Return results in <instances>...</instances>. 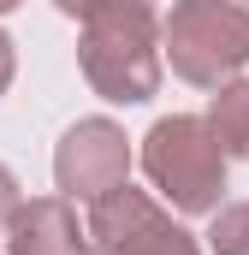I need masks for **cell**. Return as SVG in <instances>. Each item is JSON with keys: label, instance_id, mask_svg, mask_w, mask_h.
Masks as SVG:
<instances>
[{"label": "cell", "instance_id": "1", "mask_svg": "<svg viewBox=\"0 0 249 255\" xmlns=\"http://www.w3.org/2000/svg\"><path fill=\"white\" fill-rule=\"evenodd\" d=\"M83 77L107 101H148L160 83V18L148 0H107L83 18Z\"/></svg>", "mask_w": 249, "mask_h": 255}, {"label": "cell", "instance_id": "9", "mask_svg": "<svg viewBox=\"0 0 249 255\" xmlns=\"http://www.w3.org/2000/svg\"><path fill=\"white\" fill-rule=\"evenodd\" d=\"M12 208H18V184H12V172L0 166V232H6V220H12Z\"/></svg>", "mask_w": 249, "mask_h": 255}, {"label": "cell", "instance_id": "7", "mask_svg": "<svg viewBox=\"0 0 249 255\" xmlns=\"http://www.w3.org/2000/svg\"><path fill=\"white\" fill-rule=\"evenodd\" d=\"M202 125L214 130L220 154L249 160V77H244V83H220V95H214V107H208Z\"/></svg>", "mask_w": 249, "mask_h": 255}, {"label": "cell", "instance_id": "10", "mask_svg": "<svg viewBox=\"0 0 249 255\" xmlns=\"http://www.w3.org/2000/svg\"><path fill=\"white\" fill-rule=\"evenodd\" d=\"M54 6L71 12V18H89V12H95V6H107V0H54Z\"/></svg>", "mask_w": 249, "mask_h": 255}, {"label": "cell", "instance_id": "8", "mask_svg": "<svg viewBox=\"0 0 249 255\" xmlns=\"http://www.w3.org/2000/svg\"><path fill=\"white\" fill-rule=\"evenodd\" d=\"M208 244H214V255H249V202H232L214 214Z\"/></svg>", "mask_w": 249, "mask_h": 255}, {"label": "cell", "instance_id": "12", "mask_svg": "<svg viewBox=\"0 0 249 255\" xmlns=\"http://www.w3.org/2000/svg\"><path fill=\"white\" fill-rule=\"evenodd\" d=\"M6 6H18V0H0V12H6Z\"/></svg>", "mask_w": 249, "mask_h": 255}, {"label": "cell", "instance_id": "2", "mask_svg": "<svg viewBox=\"0 0 249 255\" xmlns=\"http://www.w3.org/2000/svg\"><path fill=\"white\" fill-rule=\"evenodd\" d=\"M160 42L184 83L220 89L249 65V0H178L160 24Z\"/></svg>", "mask_w": 249, "mask_h": 255}, {"label": "cell", "instance_id": "11", "mask_svg": "<svg viewBox=\"0 0 249 255\" xmlns=\"http://www.w3.org/2000/svg\"><path fill=\"white\" fill-rule=\"evenodd\" d=\"M6 83H12V42L0 36V95H6Z\"/></svg>", "mask_w": 249, "mask_h": 255}, {"label": "cell", "instance_id": "6", "mask_svg": "<svg viewBox=\"0 0 249 255\" xmlns=\"http://www.w3.org/2000/svg\"><path fill=\"white\" fill-rule=\"evenodd\" d=\"M6 244H12V255H95L89 250V232L77 226V214L60 196L18 202L12 220H6Z\"/></svg>", "mask_w": 249, "mask_h": 255}, {"label": "cell", "instance_id": "4", "mask_svg": "<svg viewBox=\"0 0 249 255\" xmlns=\"http://www.w3.org/2000/svg\"><path fill=\"white\" fill-rule=\"evenodd\" d=\"M89 238H95V255H202L184 226H172L130 184L89 202Z\"/></svg>", "mask_w": 249, "mask_h": 255}, {"label": "cell", "instance_id": "5", "mask_svg": "<svg viewBox=\"0 0 249 255\" xmlns=\"http://www.w3.org/2000/svg\"><path fill=\"white\" fill-rule=\"evenodd\" d=\"M124 172H130V142H124V130L113 125V119H77V125L65 130L60 154H54L60 190L65 196H83V202L119 190Z\"/></svg>", "mask_w": 249, "mask_h": 255}, {"label": "cell", "instance_id": "3", "mask_svg": "<svg viewBox=\"0 0 249 255\" xmlns=\"http://www.w3.org/2000/svg\"><path fill=\"white\" fill-rule=\"evenodd\" d=\"M142 172L154 178V190L166 196L172 208L184 214H208L220 208V190H226V154L214 142V130L202 119H160L142 142Z\"/></svg>", "mask_w": 249, "mask_h": 255}]
</instances>
